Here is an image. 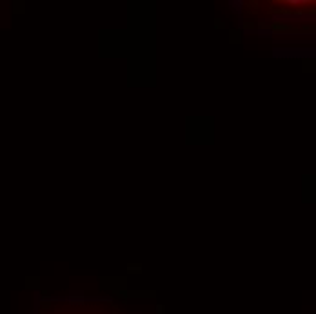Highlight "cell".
Returning a JSON list of instances; mask_svg holds the SVG:
<instances>
[{"instance_id": "1", "label": "cell", "mask_w": 316, "mask_h": 314, "mask_svg": "<svg viewBox=\"0 0 316 314\" xmlns=\"http://www.w3.org/2000/svg\"><path fill=\"white\" fill-rule=\"evenodd\" d=\"M229 35H231V42H240V40H242V36H240L242 33H240V31H236V29H233V31L229 33Z\"/></svg>"}, {"instance_id": "2", "label": "cell", "mask_w": 316, "mask_h": 314, "mask_svg": "<svg viewBox=\"0 0 316 314\" xmlns=\"http://www.w3.org/2000/svg\"><path fill=\"white\" fill-rule=\"evenodd\" d=\"M242 25H243V29H247V31H251V29L254 27V22H243Z\"/></svg>"}, {"instance_id": "3", "label": "cell", "mask_w": 316, "mask_h": 314, "mask_svg": "<svg viewBox=\"0 0 316 314\" xmlns=\"http://www.w3.org/2000/svg\"><path fill=\"white\" fill-rule=\"evenodd\" d=\"M215 22H216V24H215V27H216V29H220V27H223V25H225V24H223V20H220V18H216Z\"/></svg>"}, {"instance_id": "4", "label": "cell", "mask_w": 316, "mask_h": 314, "mask_svg": "<svg viewBox=\"0 0 316 314\" xmlns=\"http://www.w3.org/2000/svg\"><path fill=\"white\" fill-rule=\"evenodd\" d=\"M129 271L131 272H140V265H129Z\"/></svg>"}]
</instances>
